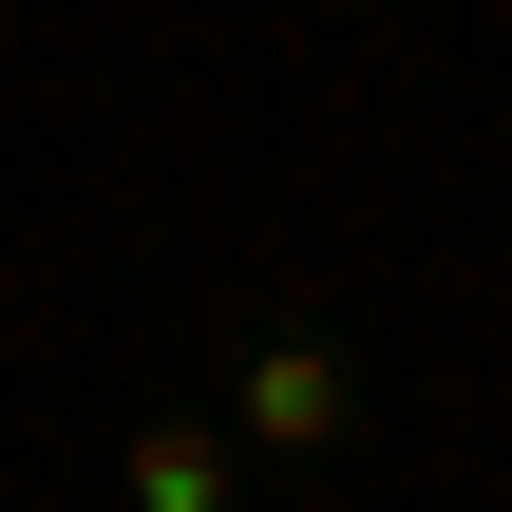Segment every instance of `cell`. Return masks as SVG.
Returning a JSON list of instances; mask_svg holds the SVG:
<instances>
[{"instance_id": "cell-2", "label": "cell", "mask_w": 512, "mask_h": 512, "mask_svg": "<svg viewBox=\"0 0 512 512\" xmlns=\"http://www.w3.org/2000/svg\"><path fill=\"white\" fill-rule=\"evenodd\" d=\"M114 512H247V456H228V418H209V399H152V418L114 437Z\"/></svg>"}, {"instance_id": "cell-1", "label": "cell", "mask_w": 512, "mask_h": 512, "mask_svg": "<svg viewBox=\"0 0 512 512\" xmlns=\"http://www.w3.org/2000/svg\"><path fill=\"white\" fill-rule=\"evenodd\" d=\"M228 456L247 475H323V456H380V342L361 323H323V304H266L247 342H228Z\"/></svg>"}]
</instances>
